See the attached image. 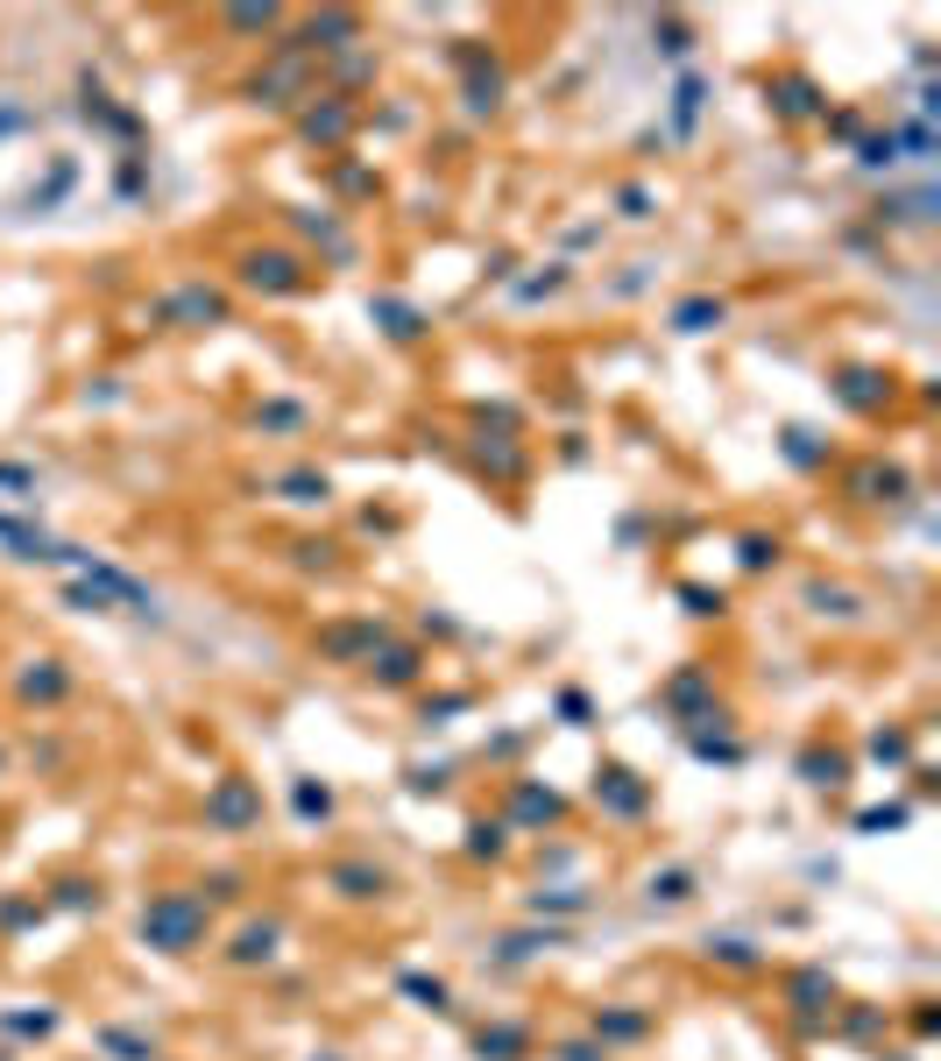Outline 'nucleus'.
Instances as JSON below:
<instances>
[{
  "mask_svg": "<svg viewBox=\"0 0 941 1061\" xmlns=\"http://www.w3.org/2000/svg\"><path fill=\"white\" fill-rule=\"evenodd\" d=\"M248 283H256V291H298V262L291 256H248V269H241Z\"/></svg>",
  "mask_w": 941,
  "mask_h": 1061,
  "instance_id": "3",
  "label": "nucleus"
},
{
  "mask_svg": "<svg viewBox=\"0 0 941 1061\" xmlns=\"http://www.w3.org/2000/svg\"><path fill=\"white\" fill-rule=\"evenodd\" d=\"M333 884H340L348 899H376V892H382V871H361V863H348V871H333Z\"/></svg>",
  "mask_w": 941,
  "mask_h": 1061,
  "instance_id": "11",
  "label": "nucleus"
},
{
  "mask_svg": "<svg viewBox=\"0 0 941 1061\" xmlns=\"http://www.w3.org/2000/svg\"><path fill=\"white\" fill-rule=\"evenodd\" d=\"M234 29H277V8H241V14H227Z\"/></svg>",
  "mask_w": 941,
  "mask_h": 1061,
  "instance_id": "20",
  "label": "nucleus"
},
{
  "mask_svg": "<svg viewBox=\"0 0 941 1061\" xmlns=\"http://www.w3.org/2000/svg\"><path fill=\"white\" fill-rule=\"evenodd\" d=\"M22 693H29V701H57V693H64V672H57V659H43V672H29Z\"/></svg>",
  "mask_w": 941,
  "mask_h": 1061,
  "instance_id": "13",
  "label": "nucleus"
},
{
  "mask_svg": "<svg viewBox=\"0 0 941 1061\" xmlns=\"http://www.w3.org/2000/svg\"><path fill=\"white\" fill-rule=\"evenodd\" d=\"M348 121H354L348 107H326V113H304V134H312V142H340V134H348Z\"/></svg>",
  "mask_w": 941,
  "mask_h": 1061,
  "instance_id": "8",
  "label": "nucleus"
},
{
  "mask_svg": "<svg viewBox=\"0 0 941 1061\" xmlns=\"http://www.w3.org/2000/svg\"><path fill=\"white\" fill-rule=\"evenodd\" d=\"M163 319H191V326L227 319V298H213V291H178V298H163Z\"/></svg>",
  "mask_w": 941,
  "mask_h": 1061,
  "instance_id": "6",
  "label": "nucleus"
},
{
  "mask_svg": "<svg viewBox=\"0 0 941 1061\" xmlns=\"http://www.w3.org/2000/svg\"><path fill=\"white\" fill-rule=\"evenodd\" d=\"M807 602H814L821 615H850V594H842V588H814Z\"/></svg>",
  "mask_w": 941,
  "mask_h": 1061,
  "instance_id": "19",
  "label": "nucleus"
},
{
  "mask_svg": "<svg viewBox=\"0 0 941 1061\" xmlns=\"http://www.w3.org/2000/svg\"><path fill=\"white\" fill-rule=\"evenodd\" d=\"M517 814H524V821H560V793H538V785H517Z\"/></svg>",
  "mask_w": 941,
  "mask_h": 1061,
  "instance_id": "9",
  "label": "nucleus"
},
{
  "mask_svg": "<svg viewBox=\"0 0 941 1061\" xmlns=\"http://www.w3.org/2000/svg\"><path fill=\"white\" fill-rule=\"evenodd\" d=\"M772 92H779V113H785V121H814V113H821V92L807 86L800 71H785V79H779Z\"/></svg>",
  "mask_w": 941,
  "mask_h": 1061,
  "instance_id": "5",
  "label": "nucleus"
},
{
  "mask_svg": "<svg viewBox=\"0 0 941 1061\" xmlns=\"http://www.w3.org/2000/svg\"><path fill=\"white\" fill-rule=\"evenodd\" d=\"M298 807H304V814H319V821H326V814H333V793H326V785H298Z\"/></svg>",
  "mask_w": 941,
  "mask_h": 1061,
  "instance_id": "18",
  "label": "nucleus"
},
{
  "mask_svg": "<svg viewBox=\"0 0 941 1061\" xmlns=\"http://www.w3.org/2000/svg\"><path fill=\"white\" fill-rule=\"evenodd\" d=\"M142 941H149V949H163V955H191V949L206 941V905L191 899V892L149 899V905H142Z\"/></svg>",
  "mask_w": 941,
  "mask_h": 1061,
  "instance_id": "1",
  "label": "nucleus"
},
{
  "mask_svg": "<svg viewBox=\"0 0 941 1061\" xmlns=\"http://www.w3.org/2000/svg\"><path fill=\"white\" fill-rule=\"evenodd\" d=\"M602 1033H617V1040H638V1033H644V1019H638V1012H617V1019H602Z\"/></svg>",
  "mask_w": 941,
  "mask_h": 1061,
  "instance_id": "22",
  "label": "nucleus"
},
{
  "mask_svg": "<svg viewBox=\"0 0 941 1061\" xmlns=\"http://www.w3.org/2000/svg\"><path fill=\"white\" fill-rule=\"evenodd\" d=\"M376 312L390 319V333H397V340H418V333H426V326H418V312H403V304H376Z\"/></svg>",
  "mask_w": 941,
  "mask_h": 1061,
  "instance_id": "16",
  "label": "nucleus"
},
{
  "mask_svg": "<svg viewBox=\"0 0 941 1061\" xmlns=\"http://www.w3.org/2000/svg\"><path fill=\"white\" fill-rule=\"evenodd\" d=\"M256 424H304L298 403H269V411H256Z\"/></svg>",
  "mask_w": 941,
  "mask_h": 1061,
  "instance_id": "23",
  "label": "nucleus"
},
{
  "mask_svg": "<svg viewBox=\"0 0 941 1061\" xmlns=\"http://www.w3.org/2000/svg\"><path fill=\"white\" fill-rule=\"evenodd\" d=\"M474 1048H482V1054H495V1061H510V1054H524V1033H517V1027H495V1033H482V1040H474Z\"/></svg>",
  "mask_w": 941,
  "mask_h": 1061,
  "instance_id": "14",
  "label": "nucleus"
},
{
  "mask_svg": "<svg viewBox=\"0 0 941 1061\" xmlns=\"http://www.w3.org/2000/svg\"><path fill=\"white\" fill-rule=\"evenodd\" d=\"M283 489H291V503H326V474H291Z\"/></svg>",
  "mask_w": 941,
  "mask_h": 1061,
  "instance_id": "17",
  "label": "nucleus"
},
{
  "mask_svg": "<svg viewBox=\"0 0 941 1061\" xmlns=\"http://www.w3.org/2000/svg\"><path fill=\"white\" fill-rule=\"evenodd\" d=\"M567 1061H609V1054H594V1048H567Z\"/></svg>",
  "mask_w": 941,
  "mask_h": 1061,
  "instance_id": "24",
  "label": "nucleus"
},
{
  "mask_svg": "<svg viewBox=\"0 0 941 1061\" xmlns=\"http://www.w3.org/2000/svg\"><path fill=\"white\" fill-rule=\"evenodd\" d=\"M100 1048H107V1054H121V1061H157V1048H149V1040H134V1033H121V1027H107V1033H100Z\"/></svg>",
  "mask_w": 941,
  "mask_h": 1061,
  "instance_id": "10",
  "label": "nucleus"
},
{
  "mask_svg": "<svg viewBox=\"0 0 941 1061\" xmlns=\"http://www.w3.org/2000/svg\"><path fill=\"white\" fill-rule=\"evenodd\" d=\"M708 319H722L715 298H694V304H680V312H672V326H680V333H708Z\"/></svg>",
  "mask_w": 941,
  "mask_h": 1061,
  "instance_id": "12",
  "label": "nucleus"
},
{
  "mask_svg": "<svg viewBox=\"0 0 941 1061\" xmlns=\"http://www.w3.org/2000/svg\"><path fill=\"white\" fill-rule=\"evenodd\" d=\"M594 800H609L617 814H644V800H651V793H644L638 779H630V771H602V779H594Z\"/></svg>",
  "mask_w": 941,
  "mask_h": 1061,
  "instance_id": "4",
  "label": "nucleus"
},
{
  "mask_svg": "<svg viewBox=\"0 0 941 1061\" xmlns=\"http://www.w3.org/2000/svg\"><path fill=\"white\" fill-rule=\"evenodd\" d=\"M206 814H213L220 828H248V821L262 814V800H256V785H248V779H227L220 793L206 800Z\"/></svg>",
  "mask_w": 941,
  "mask_h": 1061,
  "instance_id": "2",
  "label": "nucleus"
},
{
  "mask_svg": "<svg viewBox=\"0 0 941 1061\" xmlns=\"http://www.w3.org/2000/svg\"><path fill=\"white\" fill-rule=\"evenodd\" d=\"M269 955H277V928H269V920H262V928H241L234 962H269Z\"/></svg>",
  "mask_w": 941,
  "mask_h": 1061,
  "instance_id": "7",
  "label": "nucleus"
},
{
  "mask_svg": "<svg viewBox=\"0 0 941 1061\" xmlns=\"http://www.w3.org/2000/svg\"><path fill=\"white\" fill-rule=\"evenodd\" d=\"M411 672H418L411 651H390V659H382V680H390V687H397V680H411Z\"/></svg>",
  "mask_w": 941,
  "mask_h": 1061,
  "instance_id": "21",
  "label": "nucleus"
},
{
  "mask_svg": "<svg viewBox=\"0 0 941 1061\" xmlns=\"http://www.w3.org/2000/svg\"><path fill=\"white\" fill-rule=\"evenodd\" d=\"M651 899H665V905L694 899V878H687V871H665V878H651Z\"/></svg>",
  "mask_w": 941,
  "mask_h": 1061,
  "instance_id": "15",
  "label": "nucleus"
}]
</instances>
